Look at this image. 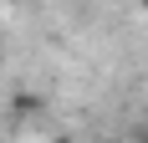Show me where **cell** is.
Wrapping results in <instances>:
<instances>
[{"instance_id":"obj_1","label":"cell","mask_w":148,"mask_h":143,"mask_svg":"<svg viewBox=\"0 0 148 143\" xmlns=\"http://www.w3.org/2000/svg\"><path fill=\"white\" fill-rule=\"evenodd\" d=\"M0 61H5V31H0Z\"/></svg>"},{"instance_id":"obj_2","label":"cell","mask_w":148,"mask_h":143,"mask_svg":"<svg viewBox=\"0 0 148 143\" xmlns=\"http://www.w3.org/2000/svg\"><path fill=\"white\" fill-rule=\"evenodd\" d=\"M51 143H72V138H51Z\"/></svg>"},{"instance_id":"obj_3","label":"cell","mask_w":148,"mask_h":143,"mask_svg":"<svg viewBox=\"0 0 148 143\" xmlns=\"http://www.w3.org/2000/svg\"><path fill=\"white\" fill-rule=\"evenodd\" d=\"M138 143H148V133H143V138H138Z\"/></svg>"}]
</instances>
